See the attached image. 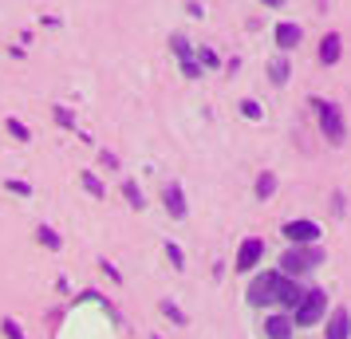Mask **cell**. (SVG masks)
<instances>
[{
    "mask_svg": "<svg viewBox=\"0 0 351 339\" xmlns=\"http://www.w3.org/2000/svg\"><path fill=\"white\" fill-rule=\"evenodd\" d=\"M158 312H162L170 323H174V327H186V312H182L174 300H158Z\"/></svg>",
    "mask_w": 351,
    "mask_h": 339,
    "instance_id": "cell-16",
    "label": "cell"
},
{
    "mask_svg": "<svg viewBox=\"0 0 351 339\" xmlns=\"http://www.w3.org/2000/svg\"><path fill=\"white\" fill-rule=\"evenodd\" d=\"M300 40H304L300 24H276V48H280V51H292Z\"/></svg>",
    "mask_w": 351,
    "mask_h": 339,
    "instance_id": "cell-12",
    "label": "cell"
},
{
    "mask_svg": "<svg viewBox=\"0 0 351 339\" xmlns=\"http://www.w3.org/2000/svg\"><path fill=\"white\" fill-rule=\"evenodd\" d=\"M0 331H4L8 339H24V331H20V323H16V320H4V323H0Z\"/></svg>",
    "mask_w": 351,
    "mask_h": 339,
    "instance_id": "cell-27",
    "label": "cell"
},
{
    "mask_svg": "<svg viewBox=\"0 0 351 339\" xmlns=\"http://www.w3.org/2000/svg\"><path fill=\"white\" fill-rule=\"evenodd\" d=\"M150 339H158V336H150Z\"/></svg>",
    "mask_w": 351,
    "mask_h": 339,
    "instance_id": "cell-31",
    "label": "cell"
},
{
    "mask_svg": "<svg viewBox=\"0 0 351 339\" xmlns=\"http://www.w3.org/2000/svg\"><path fill=\"white\" fill-rule=\"evenodd\" d=\"M4 190H8V194H16V197H32V186H28V181H4Z\"/></svg>",
    "mask_w": 351,
    "mask_h": 339,
    "instance_id": "cell-22",
    "label": "cell"
},
{
    "mask_svg": "<svg viewBox=\"0 0 351 339\" xmlns=\"http://www.w3.org/2000/svg\"><path fill=\"white\" fill-rule=\"evenodd\" d=\"M166 260H170L174 268H186V253H182L174 241H166Z\"/></svg>",
    "mask_w": 351,
    "mask_h": 339,
    "instance_id": "cell-20",
    "label": "cell"
},
{
    "mask_svg": "<svg viewBox=\"0 0 351 339\" xmlns=\"http://www.w3.org/2000/svg\"><path fill=\"white\" fill-rule=\"evenodd\" d=\"M99 162H103V166H107V170H119V158H114L111 150H103V154H99Z\"/></svg>",
    "mask_w": 351,
    "mask_h": 339,
    "instance_id": "cell-28",
    "label": "cell"
},
{
    "mask_svg": "<svg viewBox=\"0 0 351 339\" xmlns=\"http://www.w3.org/2000/svg\"><path fill=\"white\" fill-rule=\"evenodd\" d=\"M261 4H265V8H280V4H285V0H261Z\"/></svg>",
    "mask_w": 351,
    "mask_h": 339,
    "instance_id": "cell-30",
    "label": "cell"
},
{
    "mask_svg": "<svg viewBox=\"0 0 351 339\" xmlns=\"http://www.w3.org/2000/svg\"><path fill=\"white\" fill-rule=\"evenodd\" d=\"M36 241L56 253V249H60V233H56V229H48V225H40V229H36Z\"/></svg>",
    "mask_w": 351,
    "mask_h": 339,
    "instance_id": "cell-17",
    "label": "cell"
},
{
    "mask_svg": "<svg viewBox=\"0 0 351 339\" xmlns=\"http://www.w3.org/2000/svg\"><path fill=\"white\" fill-rule=\"evenodd\" d=\"M272 194H276V174H272V170H265V174L256 178V201H269Z\"/></svg>",
    "mask_w": 351,
    "mask_h": 339,
    "instance_id": "cell-14",
    "label": "cell"
},
{
    "mask_svg": "<svg viewBox=\"0 0 351 339\" xmlns=\"http://www.w3.org/2000/svg\"><path fill=\"white\" fill-rule=\"evenodd\" d=\"M123 197H127L130 210H143V205H146V201H143V190H138V181H134V178H123Z\"/></svg>",
    "mask_w": 351,
    "mask_h": 339,
    "instance_id": "cell-15",
    "label": "cell"
},
{
    "mask_svg": "<svg viewBox=\"0 0 351 339\" xmlns=\"http://www.w3.org/2000/svg\"><path fill=\"white\" fill-rule=\"evenodd\" d=\"M328 339H351V312L348 307H335L328 316Z\"/></svg>",
    "mask_w": 351,
    "mask_h": 339,
    "instance_id": "cell-8",
    "label": "cell"
},
{
    "mask_svg": "<svg viewBox=\"0 0 351 339\" xmlns=\"http://www.w3.org/2000/svg\"><path fill=\"white\" fill-rule=\"evenodd\" d=\"M324 316H328V292H324V288L304 292V300L296 304V312H292L296 327H312V323H319Z\"/></svg>",
    "mask_w": 351,
    "mask_h": 339,
    "instance_id": "cell-3",
    "label": "cell"
},
{
    "mask_svg": "<svg viewBox=\"0 0 351 339\" xmlns=\"http://www.w3.org/2000/svg\"><path fill=\"white\" fill-rule=\"evenodd\" d=\"M261 257H265V241H261V237H249V241H241V249H237V268L249 273V268L261 264Z\"/></svg>",
    "mask_w": 351,
    "mask_h": 339,
    "instance_id": "cell-6",
    "label": "cell"
},
{
    "mask_svg": "<svg viewBox=\"0 0 351 339\" xmlns=\"http://www.w3.org/2000/svg\"><path fill=\"white\" fill-rule=\"evenodd\" d=\"M197 64H202V67H221V60H217V51H213V48H202V51H197Z\"/></svg>",
    "mask_w": 351,
    "mask_h": 339,
    "instance_id": "cell-24",
    "label": "cell"
},
{
    "mask_svg": "<svg viewBox=\"0 0 351 339\" xmlns=\"http://www.w3.org/2000/svg\"><path fill=\"white\" fill-rule=\"evenodd\" d=\"M241 114H245V118H253V123H256V118H261L265 111H261V103H253V99H245V103H241Z\"/></svg>",
    "mask_w": 351,
    "mask_h": 339,
    "instance_id": "cell-25",
    "label": "cell"
},
{
    "mask_svg": "<svg viewBox=\"0 0 351 339\" xmlns=\"http://www.w3.org/2000/svg\"><path fill=\"white\" fill-rule=\"evenodd\" d=\"M83 190H87V194H91V197H103V194H107V190H103V181H99L95 174H91V170L83 174Z\"/></svg>",
    "mask_w": 351,
    "mask_h": 339,
    "instance_id": "cell-19",
    "label": "cell"
},
{
    "mask_svg": "<svg viewBox=\"0 0 351 339\" xmlns=\"http://www.w3.org/2000/svg\"><path fill=\"white\" fill-rule=\"evenodd\" d=\"M276 284H280V273H261L249 280L245 288V300L253 307H265V304H276Z\"/></svg>",
    "mask_w": 351,
    "mask_h": 339,
    "instance_id": "cell-4",
    "label": "cell"
},
{
    "mask_svg": "<svg viewBox=\"0 0 351 339\" xmlns=\"http://www.w3.org/2000/svg\"><path fill=\"white\" fill-rule=\"evenodd\" d=\"M4 127H8V134H12V138H20V142H28V138H32V134H28V127H24L20 118H8Z\"/></svg>",
    "mask_w": 351,
    "mask_h": 339,
    "instance_id": "cell-21",
    "label": "cell"
},
{
    "mask_svg": "<svg viewBox=\"0 0 351 339\" xmlns=\"http://www.w3.org/2000/svg\"><path fill=\"white\" fill-rule=\"evenodd\" d=\"M162 201H166V213H170V217H178V221L186 217V194H182L178 181H170V186L162 190Z\"/></svg>",
    "mask_w": 351,
    "mask_h": 339,
    "instance_id": "cell-9",
    "label": "cell"
},
{
    "mask_svg": "<svg viewBox=\"0 0 351 339\" xmlns=\"http://www.w3.org/2000/svg\"><path fill=\"white\" fill-rule=\"evenodd\" d=\"M99 264H103V273H107V276H111V280H123V276H119V268H114V264H111V260H99Z\"/></svg>",
    "mask_w": 351,
    "mask_h": 339,
    "instance_id": "cell-29",
    "label": "cell"
},
{
    "mask_svg": "<svg viewBox=\"0 0 351 339\" xmlns=\"http://www.w3.org/2000/svg\"><path fill=\"white\" fill-rule=\"evenodd\" d=\"M170 48H174L178 60H193V44L186 40V36H170Z\"/></svg>",
    "mask_w": 351,
    "mask_h": 339,
    "instance_id": "cell-18",
    "label": "cell"
},
{
    "mask_svg": "<svg viewBox=\"0 0 351 339\" xmlns=\"http://www.w3.org/2000/svg\"><path fill=\"white\" fill-rule=\"evenodd\" d=\"M339 55H343V40H339L335 32H328L324 40H319V64L332 67V64H339Z\"/></svg>",
    "mask_w": 351,
    "mask_h": 339,
    "instance_id": "cell-11",
    "label": "cell"
},
{
    "mask_svg": "<svg viewBox=\"0 0 351 339\" xmlns=\"http://www.w3.org/2000/svg\"><path fill=\"white\" fill-rule=\"evenodd\" d=\"M292 331H296V320H288L285 312L265 320V339H292Z\"/></svg>",
    "mask_w": 351,
    "mask_h": 339,
    "instance_id": "cell-10",
    "label": "cell"
},
{
    "mask_svg": "<svg viewBox=\"0 0 351 339\" xmlns=\"http://www.w3.org/2000/svg\"><path fill=\"white\" fill-rule=\"evenodd\" d=\"M312 107H316V118H319V130H324V138L332 146H343L348 138V123H343V111L328 103V99H312Z\"/></svg>",
    "mask_w": 351,
    "mask_h": 339,
    "instance_id": "cell-1",
    "label": "cell"
},
{
    "mask_svg": "<svg viewBox=\"0 0 351 339\" xmlns=\"http://www.w3.org/2000/svg\"><path fill=\"white\" fill-rule=\"evenodd\" d=\"M280 233H285V241H288V244H316L324 229H319L316 221H308V217H296V221H288Z\"/></svg>",
    "mask_w": 351,
    "mask_h": 339,
    "instance_id": "cell-5",
    "label": "cell"
},
{
    "mask_svg": "<svg viewBox=\"0 0 351 339\" xmlns=\"http://www.w3.org/2000/svg\"><path fill=\"white\" fill-rule=\"evenodd\" d=\"M300 300H304V288L296 284V280H292V276L280 273V284H276V304H280V307H292V312H296V304H300Z\"/></svg>",
    "mask_w": 351,
    "mask_h": 339,
    "instance_id": "cell-7",
    "label": "cell"
},
{
    "mask_svg": "<svg viewBox=\"0 0 351 339\" xmlns=\"http://www.w3.org/2000/svg\"><path fill=\"white\" fill-rule=\"evenodd\" d=\"M51 114H56V123H60V127H67V130L75 127V114L67 111V107H56V111H51Z\"/></svg>",
    "mask_w": 351,
    "mask_h": 339,
    "instance_id": "cell-26",
    "label": "cell"
},
{
    "mask_svg": "<svg viewBox=\"0 0 351 339\" xmlns=\"http://www.w3.org/2000/svg\"><path fill=\"white\" fill-rule=\"evenodd\" d=\"M178 64H182V75L186 79H202V64L197 60H178Z\"/></svg>",
    "mask_w": 351,
    "mask_h": 339,
    "instance_id": "cell-23",
    "label": "cell"
},
{
    "mask_svg": "<svg viewBox=\"0 0 351 339\" xmlns=\"http://www.w3.org/2000/svg\"><path fill=\"white\" fill-rule=\"evenodd\" d=\"M319 260H324V253H319L316 244H292L285 257H280V273L285 276H300V273H312Z\"/></svg>",
    "mask_w": 351,
    "mask_h": 339,
    "instance_id": "cell-2",
    "label": "cell"
},
{
    "mask_svg": "<svg viewBox=\"0 0 351 339\" xmlns=\"http://www.w3.org/2000/svg\"><path fill=\"white\" fill-rule=\"evenodd\" d=\"M288 75H292V67H288V60H285V55H276V60L269 64V79L276 83V87H285V83H288Z\"/></svg>",
    "mask_w": 351,
    "mask_h": 339,
    "instance_id": "cell-13",
    "label": "cell"
}]
</instances>
